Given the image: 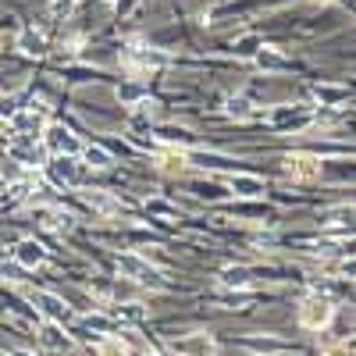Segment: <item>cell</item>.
I'll list each match as a JSON object with an SVG mask.
<instances>
[{
	"mask_svg": "<svg viewBox=\"0 0 356 356\" xmlns=\"http://www.w3.org/2000/svg\"><path fill=\"white\" fill-rule=\"evenodd\" d=\"M33 300H40V303H43V307H47V310H50L54 317H61V314H65V307H61V303H57V300H54V296H33Z\"/></svg>",
	"mask_w": 356,
	"mask_h": 356,
	"instance_id": "cell-9",
	"label": "cell"
},
{
	"mask_svg": "<svg viewBox=\"0 0 356 356\" xmlns=\"http://www.w3.org/2000/svg\"><path fill=\"white\" fill-rule=\"evenodd\" d=\"M332 303L328 300H321V296H314V300H307L300 307V324L310 332H321V328H328V321H332Z\"/></svg>",
	"mask_w": 356,
	"mask_h": 356,
	"instance_id": "cell-1",
	"label": "cell"
},
{
	"mask_svg": "<svg viewBox=\"0 0 356 356\" xmlns=\"http://www.w3.org/2000/svg\"><path fill=\"white\" fill-rule=\"evenodd\" d=\"M100 356H132V353H129V346L122 339H104L100 342Z\"/></svg>",
	"mask_w": 356,
	"mask_h": 356,
	"instance_id": "cell-7",
	"label": "cell"
},
{
	"mask_svg": "<svg viewBox=\"0 0 356 356\" xmlns=\"http://www.w3.org/2000/svg\"><path fill=\"white\" fill-rule=\"evenodd\" d=\"M47 342H50V346H68V339H61L54 328H47Z\"/></svg>",
	"mask_w": 356,
	"mask_h": 356,
	"instance_id": "cell-11",
	"label": "cell"
},
{
	"mask_svg": "<svg viewBox=\"0 0 356 356\" xmlns=\"http://www.w3.org/2000/svg\"><path fill=\"white\" fill-rule=\"evenodd\" d=\"M332 356H346V349H335V353H332Z\"/></svg>",
	"mask_w": 356,
	"mask_h": 356,
	"instance_id": "cell-12",
	"label": "cell"
},
{
	"mask_svg": "<svg viewBox=\"0 0 356 356\" xmlns=\"http://www.w3.org/2000/svg\"><path fill=\"white\" fill-rule=\"evenodd\" d=\"M232 189L243 193V196H253V193H260L264 186L257 182V178H232Z\"/></svg>",
	"mask_w": 356,
	"mask_h": 356,
	"instance_id": "cell-8",
	"label": "cell"
},
{
	"mask_svg": "<svg viewBox=\"0 0 356 356\" xmlns=\"http://www.w3.org/2000/svg\"><path fill=\"white\" fill-rule=\"evenodd\" d=\"M50 146H54V150H68V154L79 150V143H75L65 129H54V132H50Z\"/></svg>",
	"mask_w": 356,
	"mask_h": 356,
	"instance_id": "cell-4",
	"label": "cell"
},
{
	"mask_svg": "<svg viewBox=\"0 0 356 356\" xmlns=\"http://www.w3.org/2000/svg\"><path fill=\"white\" fill-rule=\"evenodd\" d=\"M225 282H232V285H246V271H228Z\"/></svg>",
	"mask_w": 356,
	"mask_h": 356,
	"instance_id": "cell-10",
	"label": "cell"
},
{
	"mask_svg": "<svg viewBox=\"0 0 356 356\" xmlns=\"http://www.w3.org/2000/svg\"><path fill=\"white\" fill-rule=\"evenodd\" d=\"M285 168H289V175L292 178H317L321 175V161L317 157H310V154H292L289 161H285Z\"/></svg>",
	"mask_w": 356,
	"mask_h": 356,
	"instance_id": "cell-3",
	"label": "cell"
},
{
	"mask_svg": "<svg viewBox=\"0 0 356 356\" xmlns=\"http://www.w3.org/2000/svg\"><path fill=\"white\" fill-rule=\"evenodd\" d=\"M171 349H175L178 356H214V353H218L214 339L203 335V332H196V335H189V339H175Z\"/></svg>",
	"mask_w": 356,
	"mask_h": 356,
	"instance_id": "cell-2",
	"label": "cell"
},
{
	"mask_svg": "<svg viewBox=\"0 0 356 356\" xmlns=\"http://www.w3.org/2000/svg\"><path fill=\"white\" fill-rule=\"evenodd\" d=\"M161 171L164 175H182L186 171V157L182 154H164L161 157Z\"/></svg>",
	"mask_w": 356,
	"mask_h": 356,
	"instance_id": "cell-6",
	"label": "cell"
},
{
	"mask_svg": "<svg viewBox=\"0 0 356 356\" xmlns=\"http://www.w3.org/2000/svg\"><path fill=\"white\" fill-rule=\"evenodd\" d=\"M18 260H22L25 267H36V264L43 260V250H40L36 243H22V246H18Z\"/></svg>",
	"mask_w": 356,
	"mask_h": 356,
	"instance_id": "cell-5",
	"label": "cell"
}]
</instances>
